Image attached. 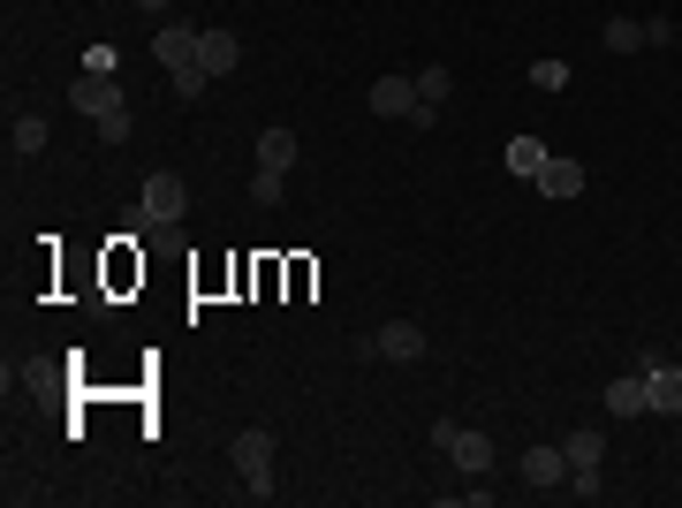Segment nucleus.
<instances>
[{
  "instance_id": "1",
  "label": "nucleus",
  "mask_w": 682,
  "mask_h": 508,
  "mask_svg": "<svg viewBox=\"0 0 682 508\" xmlns=\"http://www.w3.org/2000/svg\"><path fill=\"white\" fill-rule=\"evenodd\" d=\"M228 456L243 470V494H251V501H273V432H265V425H243V432L228 440Z\"/></svg>"
},
{
  "instance_id": "2",
  "label": "nucleus",
  "mask_w": 682,
  "mask_h": 508,
  "mask_svg": "<svg viewBox=\"0 0 682 508\" xmlns=\"http://www.w3.org/2000/svg\"><path fill=\"white\" fill-rule=\"evenodd\" d=\"M182 206H190V182H182V175H144V190H137V228H144V236H152V228H174V220H182Z\"/></svg>"
},
{
  "instance_id": "3",
  "label": "nucleus",
  "mask_w": 682,
  "mask_h": 508,
  "mask_svg": "<svg viewBox=\"0 0 682 508\" xmlns=\"http://www.w3.org/2000/svg\"><path fill=\"white\" fill-rule=\"evenodd\" d=\"M432 448L448 456L455 470H493V432H478V425H432Z\"/></svg>"
},
{
  "instance_id": "4",
  "label": "nucleus",
  "mask_w": 682,
  "mask_h": 508,
  "mask_svg": "<svg viewBox=\"0 0 682 508\" xmlns=\"http://www.w3.org/2000/svg\"><path fill=\"white\" fill-rule=\"evenodd\" d=\"M69 99H77V114H91V122H107V114H122V107H129L122 84H114V77H91V69L69 77Z\"/></svg>"
},
{
  "instance_id": "5",
  "label": "nucleus",
  "mask_w": 682,
  "mask_h": 508,
  "mask_svg": "<svg viewBox=\"0 0 682 508\" xmlns=\"http://www.w3.org/2000/svg\"><path fill=\"white\" fill-rule=\"evenodd\" d=\"M531 190H539V198H554V206L584 198V160H569V152H546V168L531 175Z\"/></svg>"
},
{
  "instance_id": "6",
  "label": "nucleus",
  "mask_w": 682,
  "mask_h": 508,
  "mask_svg": "<svg viewBox=\"0 0 682 508\" xmlns=\"http://www.w3.org/2000/svg\"><path fill=\"white\" fill-rule=\"evenodd\" d=\"M372 357H387V365H418V357H425V327H418V319H387L380 335H372Z\"/></svg>"
},
{
  "instance_id": "7",
  "label": "nucleus",
  "mask_w": 682,
  "mask_h": 508,
  "mask_svg": "<svg viewBox=\"0 0 682 508\" xmlns=\"http://www.w3.org/2000/svg\"><path fill=\"white\" fill-rule=\"evenodd\" d=\"M638 365H644V387H652V410H668V418H682V365H660L652 349H644Z\"/></svg>"
},
{
  "instance_id": "8",
  "label": "nucleus",
  "mask_w": 682,
  "mask_h": 508,
  "mask_svg": "<svg viewBox=\"0 0 682 508\" xmlns=\"http://www.w3.org/2000/svg\"><path fill=\"white\" fill-rule=\"evenodd\" d=\"M198 69H205V77H235V69H243V39H235V31H205V39H198Z\"/></svg>"
},
{
  "instance_id": "9",
  "label": "nucleus",
  "mask_w": 682,
  "mask_h": 508,
  "mask_svg": "<svg viewBox=\"0 0 682 508\" xmlns=\"http://www.w3.org/2000/svg\"><path fill=\"white\" fill-rule=\"evenodd\" d=\"M606 410H614V418H644V410H652V387H644V365H630L622 380H606Z\"/></svg>"
},
{
  "instance_id": "10",
  "label": "nucleus",
  "mask_w": 682,
  "mask_h": 508,
  "mask_svg": "<svg viewBox=\"0 0 682 508\" xmlns=\"http://www.w3.org/2000/svg\"><path fill=\"white\" fill-rule=\"evenodd\" d=\"M297 152H303V145H297V129H289V122L258 129V168H265V175H289V168H297Z\"/></svg>"
},
{
  "instance_id": "11",
  "label": "nucleus",
  "mask_w": 682,
  "mask_h": 508,
  "mask_svg": "<svg viewBox=\"0 0 682 508\" xmlns=\"http://www.w3.org/2000/svg\"><path fill=\"white\" fill-rule=\"evenodd\" d=\"M523 486H539V494L569 486V456L561 448H523Z\"/></svg>"
},
{
  "instance_id": "12",
  "label": "nucleus",
  "mask_w": 682,
  "mask_h": 508,
  "mask_svg": "<svg viewBox=\"0 0 682 508\" xmlns=\"http://www.w3.org/2000/svg\"><path fill=\"white\" fill-rule=\"evenodd\" d=\"M198 39H205V31H190V23H160V39H152V61H168V69H190V61H198Z\"/></svg>"
},
{
  "instance_id": "13",
  "label": "nucleus",
  "mask_w": 682,
  "mask_h": 508,
  "mask_svg": "<svg viewBox=\"0 0 682 508\" xmlns=\"http://www.w3.org/2000/svg\"><path fill=\"white\" fill-rule=\"evenodd\" d=\"M561 456H569V470H576V464H599V456H606V432H599V425H576V432H561Z\"/></svg>"
},
{
  "instance_id": "14",
  "label": "nucleus",
  "mask_w": 682,
  "mask_h": 508,
  "mask_svg": "<svg viewBox=\"0 0 682 508\" xmlns=\"http://www.w3.org/2000/svg\"><path fill=\"white\" fill-rule=\"evenodd\" d=\"M599 46H606V53H638V46H644V23H638V16H614V23L599 31Z\"/></svg>"
},
{
  "instance_id": "15",
  "label": "nucleus",
  "mask_w": 682,
  "mask_h": 508,
  "mask_svg": "<svg viewBox=\"0 0 682 508\" xmlns=\"http://www.w3.org/2000/svg\"><path fill=\"white\" fill-rule=\"evenodd\" d=\"M539 168H546V145H539V137H509V175H523V182H531Z\"/></svg>"
},
{
  "instance_id": "16",
  "label": "nucleus",
  "mask_w": 682,
  "mask_h": 508,
  "mask_svg": "<svg viewBox=\"0 0 682 508\" xmlns=\"http://www.w3.org/2000/svg\"><path fill=\"white\" fill-rule=\"evenodd\" d=\"M8 137H16V160H39V152H46V122H39V114H16Z\"/></svg>"
},
{
  "instance_id": "17",
  "label": "nucleus",
  "mask_w": 682,
  "mask_h": 508,
  "mask_svg": "<svg viewBox=\"0 0 682 508\" xmlns=\"http://www.w3.org/2000/svg\"><path fill=\"white\" fill-rule=\"evenodd\" d=\"M448 91H455V77H448L440 61H425V69H418V99H425V107H448Z\"/></svg>"
},
{
  "instance_id": "18",
  "label": "nucleus",
  "mask_w": 682,
  "mask_h": 508,
  "mask_svg": "<svg viewBox=\"0 0 682 508\" xmlns=\"http://www.w3.org/2000/svg\"><path fill=\"white\" fill-rule=\"evenodd\" d=\"M569 494H576V501H606V478H599V464H576V470H569Z\"/></svg>"
},
{
  "instance_id": "19",
  "label": "nucleus",
  "mask_w": 682,
  "mask_h": 508,
  "mask_svg": "<svg viewBox=\"0 0 682 508\" xmlns=\"http://www.w3.org/2000/svg\"><path fill=\"white\" fill-rule=\"evenodd\" d=\"M168 84H174V99H198V91L213 84V77H205V69L190 61V69H168Z\"/></svg>"
},
{
  "instance_id": "20",
  "label": "nucleus",
  "mask_w": 682,
  "mask_h": 508,
  "mask_svg": "<svg viewBox=\"0 0 682 508\" xmlns=\"http://www.w3.org/2000/svg\"><path fill=\"white\" fill-rule=\"evenodd\" d=\"M531 84L539 91H569V61H531Z\"/></svg>"
},
{
  "instance_id": "21",
  "label": "nucleus",
  "mask_w": 682,
  "mask_h": 508,
  "mask_svg": "<svg viewBox=\"0 0 682 508\" xmlns=\"http://www.w3.org/2000/svg\"><path fill=\"white\" fill-rule=\"evenodd\" d=\"M251 198H258V206H281V198H289V175H265V168H258Z\"/></svg>"
},
{
  "instance_id": "22",
  "label": "nucleus",
  "mask_w": 682,
  "mask_h": 508,
  "mask_svg": "<svg viewBox=\"0 0 682 508\" xmlns=\"http://www.w3.org/2000/svg\"><path fill=\"white\" fill-rule=\"evenodd\" d=\"M84 69H91V77H122V53H114V46H91Z\"/></svg>"
},
{
  "instance_id": "23",
  "label": "nucleus",
  "mask_w": 682,
  "mask_h": 508,
  "mask_svg": "<svg viewBox=\"0 0 682 508\" xmlns=\"http://www.w3.org/2000/svg\"><path fill=\"white\" fill-rule=\"evenodd\" d=\"M99 145H129V107H122V114H107V122H99Z\"/></svg>"
},
{
  "instance_id": "24",
  "label": "nucleus",
  "mask_w": 682,
  "mask_h": 508,
  "mask_svg": "<svg viewBox=\"0 0 682 508\" xmlns=\"http://www.w3.org/2000/svg\"><path fill=\"white\" fill-rule=\"evenodd\" d=\"M644 46H675V23H668V16H644Z\"/></svg>"
},
{
  "instance_id": "25",
  "label": "nucleus",
  "mask_w": 682,
  "mask_h": 508,
  "mask_svg": "<svg viewBox=\"0 0 682 508\" xmlns=\"http://www.w3.org/2000/svg\"><path fill=\"white\" fill-rule=\"evenodd\" d=\"M137 8H144V16H168V0H137Z\"/></svg>"
}]
</instances>
